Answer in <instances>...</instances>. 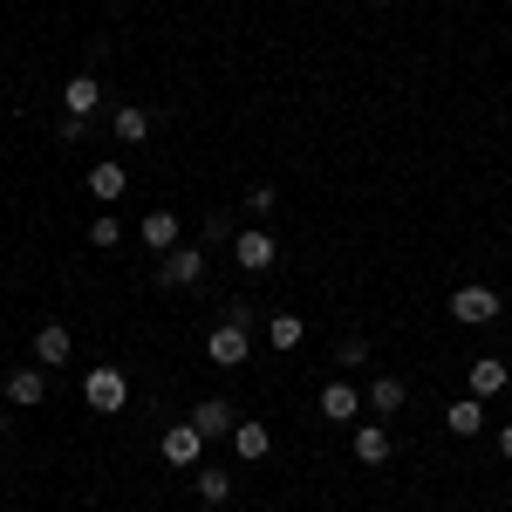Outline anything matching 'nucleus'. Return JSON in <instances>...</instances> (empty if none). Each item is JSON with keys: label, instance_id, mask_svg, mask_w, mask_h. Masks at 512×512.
Wrapping results in <instances>:
<instances>
[{"label": "nucleus", "instance_id": "nucleus-10", "mask_svg": "<svg viewBox=\"0 0 512 512\" xmlns=\"http://www.w3.org/2000/svg\"><path fill=\"white\" fill-rule=\"evenodd\" d=\"M355 465H390V451H396V437L383 431V424H355Z\"/></svg>", "mask_w": 512, "mask_h": 512}, {"label": "nucleus", "instance_id": "nucleus-3", "mask_svg": "<svg viewBox=\"0 0 512 512\" xmlns=\"http://www.w3.org/2000/svg\"><path fill=\"white\" fill-rule=\"evenodd\" d=\"M451 315H458V328H485V321H499V294L465 280V287H451Z\"/></svg>", "mask_w": 512, "mask_h": 512}, {"label": "nucleus", "instance_id": "nucleus-1", "mask_svg": "<svg viewBox=\"0 0 512 512\" xmlns=\"http://www.w3.org/2000/svg\"><path fill=\"white\" fill-rule=\"evenodd\" d=\"M246 321L253 308H233V315L219 321L212 335H205V355H212V369H246V355H253V335H246Z\"/></svg>", "mask_w": 512, "mask_h": 512}, {"label": "nucleus", "instance_id": "nucleus-18", "mask_svg": "<svg viewBox=\"0 0 512 512\" xmlns=\"http://www.w3.org/2000/svg\"><path fill=\"white\" fill-rule=\"evenodd\" d=\"M444 424H451V437H478L485 431V403H478V396H458V403L444 410Z\"/></svg>", "mask_w": 512, "mask_h": 512}, {"label": "nucleus", "instance_id": "nucleus-21", "mask_svg": "<svg viewBox=\"0 0 512 512\" xmlns=\"http://www.w3.org/2000/svg\"><path fill=\"white\" fill-rule=\"evenodd\" d=\"M403 403H410V390H403L396 376H376V383H369V410H376V417H396Z\"/></svg>", "mask_w": 512, "mask_h": 512}, {"label": "nucleus", "instance_id": "nucleus-11", "mask_svg": "<svg viewBox=\"0 0 512 512\" xmlns=\"http://www.w3.org/2000/svg\"><path fill=\"white\" fill-rule=\"evenodd\" d=\"M130 192V171H123L117 158H103V164H89V198H103V205H117V198Z\"/></svg>", "mask_w": 512, "mask_h": 512}, {"label": "nucleus", "instance_id": "nucleus-5", "mask_svg": "<svg viewBox=\"0 0 512 512\" xmlns=\"http://www.w3.org/2000/svg\"><path fill=\"white\" fill-rule=\"evenodd\" d=\"M158 280L164 287H198V280H205V253H198V246H171V253H158Z\"/></svg>", "mask_w": 512, "mask_h": 512}, {"label": "nucleus", "instance_id": "nucleus-4", "mask_svg": "<svg viewBox=\"0 0 512 512\" xmlns=\"http://www.w3.org/2000/svg\"><path fill=\"white\" fill-rule=\"evenodd\" d=\"M158 451H164V465H178V472H198V465H205V437H198L192 417H185V424H171Z\"/></svg>", "mask_w": 512, "mask_h": 512}, {"label": "nucleus", "instance_id": "nucleus-9", "mask_svg": "<svg viewBox=\"0 0 512 512\" xmlns=\"http://www.w3.org/2000/svg\"><path fill=\"white\" fill-rule=\"evenodd\" d=\"M35 362H41V369H62V362H76V335H69L62 321H48V328L35 335Z\"/></svg>", "mask_w": 512, "mask_h": 512}, {"label": "nucleus", "instance_id": "nucleus-26", "mask_svg": "<svg viewBox=\"0 0 512 512\" xmlns=\"http://www.w3.org/2000/svg\"><path fill=\"white\" fill-rule=\"evenodd\" d=\"M499 458L512 465V424H499Z\"/></svg>", "mask_w": 512, "mask_h": 512}, {"label": "nucleus", "instance_id": "nucleus-8", "mask_svg": "<svg viewBox=\"0 0 512 512\" xmlns=\"http://www.w3.org/2000/svg\"><path fill=\"white\" fill-rule=\"evenodd\" d=\"M192 424H198V437L212 444V437H233L239 431V410L226 403V396H205V403L192 410Z\"/></svg>", "mask_w": 512, "mask_h": 512}, {"label": "nucleus", "instance_id": "nucleus-15", "mask_svg": "<svg viewBox=\"0 0 512 512\" xmlns=\"http://www.w3.org/2000/svg\"><path fill=\"white\" fill-rule=\"evenodd\" d=\"M506 383H512V369L499 362V355H478V362H472V396H478V403H485V396H499Z\"/></svg>", "mask_w": 512, "mask_h": 512}, {"label": "nucleus", "instance_id": "nucleus-22", "mask_svg": "<svg viewBox=\"0 0 512 512\" xmlns=\"http://www.w3.org/2000/svg\"><path fill=\"white\" fill-rule=\"evenodd\" d=\"M89 246H96V253H110V246H123V219H117V212H103V219L89 226Z\"/></svg>", "mask_w": 512, "mask_h": 512}, {"label": "nucleus", "instance_id": "nucleus-17", "mask_svg": "<svg viewBox=\"0 0 512 512\" xmlns=\"http://www.w3.org/2000/svg\"><path fill=\"white\" fill-rule=\"evenodd\" d=\"M233 451L246 458V465H260V458L274 451V431H267V424H246V417H239V431H233Z\"/></svg>", "mask_w": 512, "mask_h": 512}, {"label": "nucleus", "instance_id": "nucleus-6", "mask_svg": "<svg viewBox=\"0 0 512 512\" xmlns=\"http://www.w3.org/2000/svg\"><path fill=\"white\" fill-rule=\"evenodd\" d=\"M362 403H369V396L355 390L349 376H335V383L321 390V417H328V424H355V417H362Z\"/></svg>", "mask_w": 512, "mask_h": 512}, {"label": "nucleus", "instance_id": "nucleus-2", "mask_svg": "<svg viewBox=\"0 0 512 512\" xmlns=\"http://www.w3.org/2000/svg\"><path fill=\"white\" fill-rule=\"evenodd\" d=\"M82 403H89L96 417H117L123 403H130V376H123V369H89V376H82Z\"/></svg>", "mask_w": 512, "mask_h": 512}, {"label": "nucleus", "instance_id": "nucleus-24", "mask_svg": "<svg viewBox=\"0 0 512 512\" xmlns=\"http://www.w3.org/2000/svg\"><path fill=\"white\" fill-rule=\"evenodd\" d=\"M246 212H253V219H274V212H280V192H274V185H253V192H246Z\"/></svg>", "mask_w": 512, "mask_h": 512}, {"label": "nucleus", "instance_id": "nucleus-14", "mask_svg": "<svg viewBox=\"0 0 512 512\" xmlns=\"http://www.w3.org/2000/svg\"><path fill=\"white\" fill-rule=\"evenodd\" d=\"M41 396H48V376L41 369H14L7 376V410H35Z\"/></svg>", "mask_w": 512, "mask_h": 512}, {"label": "nucleus", "instance_id": "nucleus-13", "mask_svg": "<svg viewBox=\"0 0 512 512\" xmlns=\"http://www.w3.org/2000/svg\"><path fill=\"white\" fill-rule=\"evenodd\" d=\"M96 103H103V82H96V76H69V82H62V110H69V117L89 123Z\"/></svg>", "mask_w": 512, "mask_h": 512}, {"label": "nucleus", "instance_id": "nucleus-28", "mask_svg": "<svg viewBox=\"0 0 512 512\" xmlns=\"http://www.w3.org/2000/svg\"><path fill=\"white\" fill-rule=\"evenodd\" d=\"M417 512H431V506H417Z\"/></svg>", "mask_w": 512, "mask_h": 512}, {"label": "nucleus", "instance_id": "nucleus-16", "mask_svg": "<svg viewBox=\"0 0 512 512\" xmlns=\"http://www.w3.org/2000/svg\"><path fill=\"white\" fill-rule=\"evenodd\" d=\"M192 485H198V499H205V506H226V499H233V472H226V465H198Z\"/></svg>", "mask_w": 512, "mask_h": 512}, {"label": "nucleus", "instance_id": "nucleus-25", "mask_svg": "<svg viewBox=\"0 0 512 512\" xmlns=\"http://www.w3.org/2000/svg\"><path fill=\"white\" fill-rule=\"evenodd\" d=\"M239 226H233V212H205V239H233Z\"/></svg>", "mask_w": 512, "mask_h": 512}, {"label": "nucleus", "instance_id": "nucleus-7", "mask_svg": "<svg viewBox=\"0 0 512 512\" xmlns=\"http://www.w3.org/2000/svg\"><path fill=\"white\" fill-rule=\"evenodd\" d=\"M233 260L246 267V274H267V267H274V233H260V226L233 233Z\"/></svg>", "mask_w": 512, "mask_h": 512}, {"label": "nucleus", "instance_id": "nucleus-19", "mask_svg": "<svg viewBox=\"0 0 512 512\" xmlns=\"http://www.w3.org/2000/svg\"><path fill=\"white\" fill-rule=\"evenodd\" d=\"M110 130H117V144H144L151 137V110L144 103H123L117 117H110Z\"/></svg>", "mask_w": 512, "mask_h": 512}, {"label": "nucleus", "instance_id": "nucleus-12", "mask_svg": "<svg viewBox=\"0 0 512 512\" xmlns=\"http://www.w3.org/2000/svg\"><path fill=\"white\" fill-rule=\"evenodd\" d=\"M137 239H144L151 253H171V246H178V212H171V205H158V212H144V226H137Z\"/></svg>", "mask_w": 512, "mask_h": 512}, {"label": "nucleus", "instance_id": "nucleus-20", "mask_svg": "<svg viewBox=\"0 0 512 512\" xmlns=\"http://www.w3.org/2000/svg\"><path fill=\"white\" fill-rule=\"evenodd\" d=\"M267 342H274L280 355H294L301 342H308V321H301V315H274V321H267Z\"/></svg>", "mask_w": 512, "mask_h": 512}, {"label": "nucleus", "instance_id": "nucleus-23", "mask_svg": "<svg viewBox=\"0 0 512 512\" xmlns=\"http://www.w3.org/2000/svg\"><path fill=\"white\" fill-rule=\"evenodd\" d=\"M362 362H369V342L362 335H342L335 342V369H362Z\"/></svg>", "mask_w": 512, "mask_h": 512}, {"label": "nucleus", "instance_id": "nucleus-27", "mask_svg": "<svg viewBox=\"0 0 512 512\" xmlns=\"http://www.w3.org/2000/svg\"><path fill=\"white\" fill-rule=\"evenodd\" d=\"M0 437H7V410H0Z\"/></svg>", "mask_w": 512, "mask_h": 512}]
</instances>
